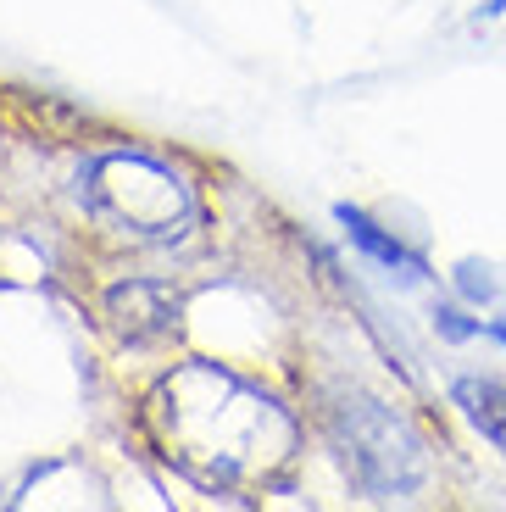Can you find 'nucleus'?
<instances>
[{"label": "nucleus", "mask_w": 506, "mask_h": 512, "mask_svg": "<svg viewBox=\"0 0 506 512\" xmlns=\"http://www.w3.org/2000/svg\"><path fill=\"white\" fill-rule=\"evenodd\" d=\"M151 435L162 457L206 490L267 485L295 451L290 412L212 362H184L156 384Z\"/></svg>", "instance_id": "1"}, {"label": "nucleus", "mask_w": 506, "mask_h": 512, "mask_svg": "<svg viewBox=\"0 0 506 512\" xmlns=\"http://www.w3.org/2000/svg\"><path fill=\"white\" fill-rule=\"evenodd\" d=\"M84 201L134 240H184L195 229L190 184L140 151L95 156L84 173Z\"/></svg>", "instance_id": "2"}, {"label": "nucleus", "mask_w": 506, "mask_h": 512, "mask_svg": "<svg viewBox=\"0 0 506 512\" xmlns=\"http://www.w3.org/2000/svg\"><path fill=\"white\" fill-rule=\"evenodd\" d=\"M329 429H334V446H340L345 468H351V479L362 490H373V496L418 490L423 451L412 440V429L390 407H379V401H367V396H345L329 412Z\"/></svg>", "instance_id": "3"}, {"label": "nucleus", "mask_w": 506, "mask_h": 512, "mask_svg": "<svg viewBox=\"0 0 506 512\" xmlns=\"http://www.w3.org/2000/svg\"><path fill=\"white\" fill-rule=\"evenodd\" d=\"M106 318L128 346H151V340L178 329V295H167L162 284H145V279L112 284L106 290Z\"/></svg>", "instance_id": "4"}, {"label": "nucleus", "mask_w": 506, "mask_h": 512, "mask_svg": "<svg viewBox=\"0 0 506 512\" xmlns=\"http://www.w3.org/2000/svg\"><path fill=\"white\" fill-rule=\"evenodd\" d=\"M456 407H462V418H468L490 446L506 451V384L462 379V384H456Z\"/></svg>", "instance_id": "5"}, {"label": "nucleus", "mask_w": 506, "mask_h": 512, "mask_svg": "<svg viewBox=\"0 0 506 512\" xmlns=\"http://www.w3.org/2000/svg\"><path fill=\"white\" fill-rule=\"evenodd\" d=\"M340 223L351 229V240L362 245V251H373L379 262H390V268H406V273H418V262H412V256L401 251V240H384V234H379L373 223L362 218V212H351V206H340Z\"/></svg>", "instance_id": "6"}]
</instances>
